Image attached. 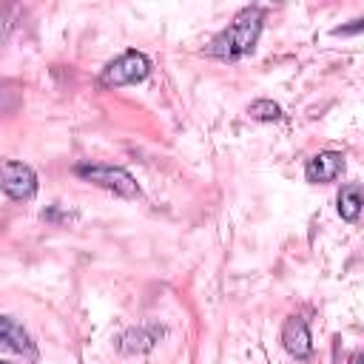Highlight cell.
I'll use <instances>...</instances> for the list:
<instances>
[{
	"label": "cell",
	"mask_w": 364,
	"mask_h": 364,
	"mask_svg": "<svg viewBox=\"0 0 364 364\" xmlns=\"http://www.w3.org/2000/svg\"><path fill=\"white\" fill-rule=\"evenodd\" d=\"M264 26V9L262 6H245L233 23L228 28H222L210 43H208V54L219 57V60H239L245 54H250L259 43Z\"/></svg>",
	"instance_id": "obj_1"
},
{
	"label": "cell",
	"mask_w": 364,
	"mask_h": 364,
	"mask_svg": "<svg viewBox=\"0 0 364 364\" xmlns=\"http://www.w3.org/2000/svg\"><path fill=\"white\" fill-rule=\"evenodd\" d=\"M74 173H77L80 179L91 182V185H100V188H105V191H111V193H117V196H125V199H134V196L139 193L136 179H134L125 168H119V165L80 162V165H74Z\"/></svg>",
	"instance_id": "obj_2"
},
{
	"label": "cell",
	"mask_w": 364,
	"mask_h": 364,
	"mask_svg": "<svg viewBox=\"0 0 364 364\" xmlns=\"http://www.w3.org/2000/svg\"><path fill=\"white\" fill-rule=\"evenodd\" d=\"M151 74V60L136 51V48H128L122 51L119 57H114L102 74H100V85L111 88V85H128V82H142L145 77Z\"/></svg>",
	"instance_id": "obj_3"
},
{
	"label": "cell",
	"mask_w": 364,
	"mask_h": 364,
	"mask_svg": "<svg viewBox=\"0 0 364 364\" xmlns=\"http://www.w3.org/2000/svg\"><path fill=\"white\" fill-rule=\"evenodd\" d=\"M0 191L9 199L26 202L37 193V173L31 165L17 162V159H3L0 162Z\"/></svg>",
	"instance_id": "obj_4"
},
{
	"label": "cell",
	"mask_w": 364,
	"mask_h": 364,
	"mask_svg": "<svg viewBox=\"0 0 364 364\" xmlns=\"http://www.w3.org/2000/svg\"><path fill=\"white\" fill-rule=\"evenodd\" d=\"M341 171H344V154H338V151H321L313 159H307L304 179L313 182V185H324V182L338 179Z\"/></svg>",
	"instance_id": "obj_5"
},
{
	"label": "cell",
	"mask_w": 364,
	"mask_h": 364,
	"mask_svg": "<svg viewBox=\"0 0 364 364\" xmlns=\"http://www.w3.org/2000/svg\"><path fill=\"white\" fill-rule=\"evenodd\" d=\"M162 336H165V327H159V324H139V327L125 330V333L117 338V350L125 353V355L148 353V350H154V344H156Z\"/></svg>",
	"instance_id": "obj_6"
},
{
	"label": "cell",
	"mask_w": 364,
	"mask_h": 364,
	"mask_svg": "<svg viewBox=\"0 0 364 364\" xmlns=\"http://www.w3.org/2000/svg\"><path fill=\"white\" fill-rule=\"evenodd\" d=\"M282 344L293 358H307L313 353V338H310V327L301 316H290L282 327Z\"/></svg>",
	"instance_id": "obj_7"
},
{
	"label": "cell",
	"mask_w": 364,
	"mask_h": 364,
	"mask_svg": "<svg viewBox=\"0 0 364 364\" xmlns=\"http://www.w3.org/2000/svg\"><path fill=\"white\" fill-rule=\"evenodd\" d=\"M0 350L23 353L28 358H37V347L23 324H17L11 316H0Z\"/></svg>",
	"instance_id": "obj_8"
},
{
	"label": "cell",
	"mask_w": 364,
	"mask_h": 364,
	"mask_svg": "<svg viewBox=\"0 0 364 364\" xmlns=\"http://www.w3.org/2000/svg\"><path fill=\"white\" fill-rule=\"evenodd\" d=\"M361 185L358 182H350L338 191V216L344 222H355L361 216Z\"/></svg>",
	"instance_id": "obj_9"
},
{
	"label": "cell",
	"mask_w": 364,
	"mask_h": 364,
	"mask_svg": "<svg viewBox=\"0 0 364 364\" xmlns=\"http://www.w3.org/2000/svg\"><path fill=\"white\" fill-rule=\"evenodd\" d=\"M247 114H250L253 119H259V122H276V119L284 117L282 108H279L273 100H256V102H250Z\"/></svg>",
	"instance_id": "obj_10"
},
{
	"label": "cell",
	"mask_w": 364,
	"mask_h": 364,
	"mask_svg": "<svg viewBox=\"0 0 364 364\" xmlns=\"http://www.w3.org/2000/svg\"><path fill=\"white\" fill-rule=\"evenodd\" d=\"M9 34H11V20H9V14H6V11H0V48L6 46Z\"/></svg>",
	"instance_id": "obj_11"
},
{
	"label": "cell",
	"mask_w": 364,
	"mask_h": 364,
	"mask_svg": "<svg viewBox=\"0 0 364 364\" xmlns=\"http://www.w3.org/2000/svg\"><path fill=\"white\" fill-rule=\"evenodd\" d=\"M6 97H9V100H20L14 91H9V88H3V85H0V111H14V105H11V102H6Z\"/></svg>",
	"instance_id": "obj_12"
},
{
	"label": "cell",
	"mask_w": 364,
	"mask_h": 364,
	"mask_svg": "<svg viewBox=\"0 0 364 364\" xmlns=\"http://www.w3.org/2000/svg\"><path fill=\"white\" fill-rule=\"evenodd\" d=\"M355 31H361V20H353V26H347V28H336L333 34L341 37V34H355Z\"/></svg>",
	"instance_id": "obj_13"
},
{
	"label": "cell",
	"mask_w": 364,
	"mask_h": 364,
	"mask_svg": "<svg viewBox=\"0 0 364 364\" xmlns=\"http://www.w3.org/2000/svg\"><path fill=\"white\" fill-rule=\"evenodd\" d=\"M350 364H364V355H361V350H355V353L350 355Z\"/></svg>",
	"instance_id": "obj_14"
},
{
	"label": "cell",
	"mask_w": 364,
	"mask_h": 364,
	"mask_svg": "<svg viewBox=\"0 0 364 364\" xmlns=\"http://www.w3.org/2000/svg\"><path fill=\"white\" fill-rule=\"evenodd\" d=\"M0 364H3V361H0Z\"/></svg>",
	"instance_id": "obj_15"
}]
</instances>
